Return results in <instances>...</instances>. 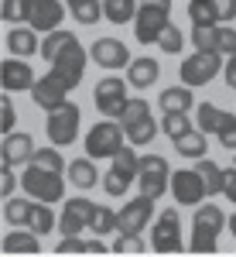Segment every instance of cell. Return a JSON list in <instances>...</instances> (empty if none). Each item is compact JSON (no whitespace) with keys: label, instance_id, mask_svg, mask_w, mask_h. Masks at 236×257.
I'll list each match as a JSON object with an SVG mask.
<instances>
[{"label":"cell","instance_id":"cell-21","mask_svg":"<svg viewBox=\"0 0 236 257\" xmlns=\"http://www.w3.org/2000/svg\"><path fill=\"white\" fill-rule=\"evenodd\" d=\"M4 250L7 254H38L41 250V233H35L31 226H14L4 237Z\"/></svg>","mask_w":236,"mask_h":257},{"label":"cell","instance_id":"cell-47","mask_svg":"<svg viewBox=\"0 0 236 257\" xmlns=\"http://www.w3.org/2000/svg\"><path fill=\"white\" fill-rule=\"evenodd\" d=\"M222 79L229 89H236V55H226V65H222Z\"/></svg>","mask_w":236,"mask_h":257},{"label":"cell","instance_id":"cell-16","mask_svg":"<svg viewBox=\"0 0 236 257\" xmlns=\"http://www.w3.org/2000/svg\"><path fill=\"white\" fill-rule=\"evenodd\" d=\"M89 59L103 65V69H123V65H130V52H127V45L120 38H96L93 41V48H89Z\"/></svg>","mask_w":236,"mask_h":257},{"label":"cell","instance_id":"cell-46","mask_svg":"<svg viewBox=\"0 0 236 257\" xmlns=\"http://www.w3.org/2000/svg\"><path fill=\"white\" fill-rule=\"evenodd\" d=\"M55 250H59V254H69V250H72V254H82V250H86V243H82L79 237H62V243L55 247Z\"/></svg>","mask_w":236,"mask_h":257},{"label":"cell","instance_id":"cell-25","mask_svg":"<svg viewBox=\"0 0 236 257\" xmlns=\"http://www.w3.org/2000/svg\"><path fill=\"white\" fill-rule=\"evenodd\" d=\"M195 172L202 175L205 192H209V196H222V185H226V168H219L216 161H209V158H198L195 161Z\"/></svg>","mask_w":236,"mask_h":257},{"label":"cell","instance_id":"cell-20","mask_svg":"<svg viewBox=\"0 0 236 257\" xmlns=\"http://www.w3.org/2000/svg\"><path fill=\"white\" fill-rule=\"evenodd\" d=\"M161 76V65H157L151 55H144V59H134L127 65V82L134 86V89H151Z\"/></svg>","mask_w":236,"mask_h":257},{"label":"cell","instance_id":"cell-12","mask_svg":"<svg viewBox=\"0 0 236 257\" xmlns=\"http://www.w3.org/2000/svg\"><path fill=\"white\" fill-rule=\"evenodd\" d=\"M151 213H154V199L144 192L130 202H123V209L117 213V233H144L151 223Z\"/></svg>","mask_w":236,"mask_h":257},{"label":"cell","instance_id":"cell-24","mask_svg":"<svg viewBox=\"0 0 236 257\" xmlns=\"http://www.w3.org/2000/svg\"><path fill=\"white\" fill-rule=\"evenodd\" d=\"M96 158H76V161H69V182L76 185V189H96Z\"/></svg>","mask_w":236,"mask_h":257},{"label":"cell","instance_id":"cell-42","mask_svg":"<svg viewBox=\"0 0 236 257\" xmlns=\"http://www.w3.org/2000/svg\"><path fill=\"white\" fill-rule=\"evenodd\" d=\"M127 189H130V178L120 175L117 168H110V172L103 175V192H106V196H123Z\"/></svg>","mask_w":236,"mask_h":257},{"label":"cell","instance_id":"cell-45","mask_svg":"<svg viewBox=\"0 0 236 257\" xmlns=\"http://www.w3.org/2000/svg\"><path fill=\"white\" fill-rule=\"evenodd\" d=\"M0 185H4V199L14 196V165H0Z\"/></svg>","mask_w":236,"mask_h":257},{"label":"cell","instance_id":"cell-14","mask_svg":"<svg viewBox=\"0 0 236 257\" xmlns=\"http://www.w3.org/2000/svg\"><path fill=\"white\" fill-rule=\"evenodd\" d=\"M171 196L178 206H198L209 192L195 168H178V172H171Z\"/></svg>","mask_w":236,"mask_h":257},{"label":"cell","instance_id":"cell-15","mask_svg":"<svg viewBox=\"0 0 236 257\" xmlns=\"http://www.w3.org/2000/svg\"><path fill=\"white\" fill-rule=\"evenodd\" d=\"M31 86H35V72H31V65L24 59L11 55V59L0 62V89L4 93H24Z\"/></svg>","mask_w":236,"mask_h":257},{"label":"cell","instance_id":"cell-22","mask_svg":"<svg viewBox=\"0 0 236 257\" xmlns=\"http://www.w3.org/2000/svg\"><path fill=\"white\" fill-rule=\"evenodd\" d=\"M229 120H233V113L219 110V106H212V103H198L195 106V127L202 131V134H219Z\"/></svg>","mask_w":236,"mask_h":257},{"label":"cell","instance_id":"cell-28","mask_svg":"<svg viewBox=\"0 0 236 257\" xmlns=\"http://www.w3.org/2000/svg\"><path fill=\"white\" fill-rule=\"evenodd\" d=\"M28 226L35 230V233H52L55 226H59V219H55V213H52V202H38L35 199V209H31V219H28Z\"/></svg>","mask_w":236,"mask_h":257},{"label":"cell","instance_id":"cell-51","mask_svg":"<svg viewBox=\"0 0 236 257\" xmlns=\"http://www.w3.org/2000/svg\"><path fill=\"white\" fill-rule=\"evenodd\" d=\"M65 4H69V7H76V4H82V0H65Z\"/></svg>","mask_w":236,"mask_h":257},{"label":"cell","instance_id":"cell-39","mask_svg":"<svg viewBox=\"0 0 236 257\" xmlns=\"http://www.w3.org/2000/svg\"><path fill=\"white\" fill-rule=\"evenodd\" d=\"M181 45H185V35H181V28H178V24H168V28L161 31V38H157V48H161L164 55H178V52H181Z\"/></svg>","mask_w":236,"mask_h":257},{"label":"cell","instance_id":"cell-50","mask_svg":"<svg viewBox=\"0 0 236 257\" xmlns=\"http://www.w3.org/2000/svg\"><path fill=\"white\" fill-rule=\"evenodd\" d=\"M229 230H233V237H236V213H233V219H229Z\"/></svg>","mask_w":236,"mask_h":257},{"label":"cell","instance_id":"cell-8","mask_svg":"<svg viewBox=\"0 0 236 257\" xmlns=\"http://www.w3.org/2000/svg\"><path fill=\"white\" fill-rule=\"evenodd\" d=\"M79 120H82L79 106L76 103H65V106H59V110L48 113L45 134H48V141H52L55 148H69V144L79 138Z\"/></svg>","mask_w":236,"mask_h":257},{"label":"cell","instance_id":"cell-31","mask_svg":"<svg viewBox=\"0 0 236 257\" xmlns=\"http://www.w3.org/2000/svg\"><path fill=\"white\" fill-rule=\"evenodd\" d=\"M192 45L198 52H219V24H192Z\"/></svg>","mask_w":236,"mask_h":257},{"label":"cell","instance_id":"cell-32","mask_svg":"<svg viewBox=\"0 0 236 257\" xmlns=\"http://www.w3.org/2000/svg\"><path fill=\"white\" fill-rule=\"evenodd\" d=\"M113 168H117L120 175H127L130 182L140 175V158H137V151H134V144L130 148H120L117 155H113Z\"/></svg>","mask_w":236,"mask_h":257},{"label":"cell","instance_id":"cell-40","mask_svg":"<svg viewBox=\"0 0 236 257\" xmlns=\"http://www.w3.org/2000/svg\"><path fill=\"white\" fill-rule=\"evenodd\" d=\"M31 161H35V165H41V168H52V172H65V161H62L59 148H38ZM31 161H28V165H31Z\"/></svg>","mask_w":236,"mask_h":257},{"label":"cell","instance_id":"cell-2","mask_svg":"<svg viewBox=\"0 0 236 257\" xmlns=\"http://www.w3.org/2000/svg\"><path fill=\"white\" fill-rule=\"evenodd\" d=\"M222 226H226V216H222V209L212 206V202H198L195 206V216H192V250L195 254H212L219 250V233H222Z\"/></svg>","mask_w":236,"mask_h":257},{"label":"cell","instance_id":"cell-33","mask_svg":"<svg viewBox=\"0 0 236 257\" xmlns=\"http://www.w3.org/2000/svg\"><path fill=\"white\" fill-rule=\"evenodd\" d=\"M69 14H72L79 24H96L99 18H106L103 0H82V4H76V7H69Z\"/></svg>","mask_w":236,"mask_h":257},{"label":"cell","instance_id":"cell-1","mask_svg":"<svg viewBox=\"0 0 236 257\" xmlns=\"http://www.w3.org/2000/svg\"><path fill=\"white\" fill-rule=\"evenodd\" d=\"M41 59L52 65V72H59L62 79L76 89L82 76H86V59L89 52L79 45V38L72 31H48V38H41Z\"/></svg>","mask_w":236,"mask_h":257},{"label":"cell","instance_id":"cell-43","mask_svg":"<svg viewBox=\"0 0 236 257\" xmlns=\"http://www.w3.org/2000/svg\"><path fill=\"white\" fill-rule=\"evenodd\" d=\"M14 120H18V113H14L11 93H4V96H0V131H4V134H14Z\"/></svg>","mask_w":236,"mask_h":257},{"label":"cell","instance_id":"cell-48","mask_svg":"<svg viewBox=\"0 0 236 257\" xmlns=\"http://www.w3.org/2000/svg\"><path fill=\"white\" fill-rule=\"evenodd\" d=\"M222 196L229 199V202H236V165H233V168H226V185H222Z\"/></svg>","mask_w":236,"mask_h":257},{"label":"cell","instance_id":"cell-3","mask_svg":"<svg viewBox=\"0 0 236 257\" xmlns=\"http://www.w3.org/2000/svg\"><path fill=\"white\" fill-rule=\"evenodd\" d=\"M168 24H171V0H144L134 18V35L140 45H157Z\"/></svg>","mask_w":236,"mask_h":257},{"label":"cell","instance_id":"cell-41","mask_svg":"<svg viewBox=\"0 0 236 257\" xmlns=\"http://www.w3.org/2000/svg\"><path fill=\"white\" fill-rule=\"evenodd\" d=\"M113 250H117V254H144L147 243H144L140 233H120V237L113 240Z\"/></svg>","mask_w":236,"mask_h":257},{"label":"cell","instance_id":"cell-38","mask_svg":"<svg viewBox=\"0 0 236 257\" xmlns=\"http://www.w3.org/2000/svg\"><path fill=\"white\" fill-rule=\"evenodd\" d=\"M161 131H164L171 141H178L181 134H188V131H192V120H188V113H164Z\"/></svg>","mask_w":236,"mask_h":257},{"label":"cell","instance_id":"cell-7","mask_svg":"<svg viewBox=\"0 0 236 257\" xmlns=\"http://www.w3.org/2000/svg\"><path fill=\"white\" fill-rule=\"evenodd\" d=\"M137 182H140V192L151 196L154 202L164 196V192H171V168H168V158H164V155H144V158H140Z\"/></svg>","mask_w":236,"mask_h":257},{"label":"cell","instance_id":"cell-11","mask_svg":"<svg viewBox=\"0 0 236 257\" xmlns=\"http://www.w3.org/2000/svg\"><path fill=\"white\" fill-rule=\"evenodd\" d=\"M127 82L117 79V76H106V79L96 82V89H93V103H96V110L103 113V117L117 120L120 110L127 106Z\"/></svg>","mask_w":236,"mask_h":257},{"label":"cell","instance_id":"cell-30","mask_svg":"<svg viewBox=\"0 0 236 257\" xmlns=\"http://www.w3.org/2000/svg\"><path fill=\"white\" fill-rule=\"evenodd\" d=\"M151 117V106H147V99H140V96H130L127 99V106L120 110V123H123V131L127 127H134V123H140V120H147Z\"/></svg>","mask_w":236,"mask_h":257},{"label":"cell","instance_id":"cell-4","mask_svg":"<svg viewBox=\"0 0 236 257\" xmlns=\"http://www.w3.org/2000/svg\"><path fill=\"white\" fill-rule=\"evenodd\" d=\"M21 185L24 192L38 202H62L65 196V182H62V172H52V168H41V165H28L24 175H21Z\"/></svg>","mask_w":236,"mask_h":257},{"label":"cell","instance_id":"cell-26","mask_svg":"<svg viewBox=\"0 0 236 257\" xmlns=\"http://www.w3.org/2000/svg\"><path fill=\"white\" fill-rule=\"evenodd\" d=\"M205 138H209V134H202L198 127H192L188 134H181V138L175 141L178 155H181V158H192V161L205 158Z\"/></svg>","mask_w":236,"mask_h":257},{"label":"cell","instance_id":"cell-29","mask_svg":"<svg viewBox=\"0 0 236 257\" xmlns=\"http://www.w3.org/2000/svg\"><path fill=\"white\" fill-rule=\"evenodd\" d=\"M103 11H106V21L127 24L137 18V0H103Z\"/></svg>","mask_w":236,"mask_h":257},{"label":"cell","instance_id":"cell-49","mask_svg":"<svg viewBox=\"0 0 236 257\" xmlns=\"http://www.w3.org/2000/svg\"><path fill=\"white\" fill-rule=\"evenodd\" d=\"M86 250H96V254H103V250H106V243H103V240H89V243H86Z\"/></svg>","mask_w":236,"mask_h":257},{"label":"cell","instance_id":"cell-23","mask_svg":"<svg viewBox=\"0 0 236 257\" xmlns=\"http://www.w3.org/2000/svg\"><path fill=\"white\" fill-rule=\"evenodd\" d=\"M195 106V96H192V86H168L164 93H161V110L164 113H188Z\"/></svg>","mask_w":236,"mask_h":257},{"label":"cell","instance_id":"cell-44","mask_svg":"<svg viewBox=\"0 0 236 257\" xmlns=\"http://www.w3.org/2000/svg\"><path fill=\"white\" fill-rule=\"evenodd\" d=\"M216 138H219V148H226V151H236V117L229 120L222 131H219Z\"/></svg>","mask_w":236,"mask_h":257},{"label":"cell","instance_id":"cell-19","mask_svg":"<svg viewBox=\"0 0 236 257\" xmlns=\"http://www.w3.org/2000/svg\"><path fill=\"white\" fill-rule=\"evenodd\" d=\"M4 41H7L11 55H18V59H31V55L41 48L38 31H35V28H18V24L7 31V38H4Z\"/></svg>","mask_w":236,"mask_h":257},{"label":"cell","instance_id":"cell-36","mask_svg":"<svg viewBox=\"0 0 236 257\" xmlns=\"http://www.w3.org/2000/svg\"><path fill=\"white\" fill-rule=\"evenodd\" d=\"M188 18H192V24H219L212 0H188Z\"/></svg>","mask_w":236,"mask_h":257},{"label":"cell","instance_id":"cell-5","mask_svg":"<svg viewBox=\"0 0 236 257\" xmlns=\"http://www.w3.org/2000/svg\"><path fill=\"white\" fill-rule=\"evenodd\" d=\"M222 65H226V55H219V52H198L195 48V55H188L178 65V76H181L185 86L195 89V86H209L222 72Z\"/></svg>","mask_w":236,"mask_h":257},{"label":"cell","instance_id":"cell-9","mask_svg":"<svg viewBox=\"0 0 236 257\" xmlns=\"http://www.w3.org/2000/svg\"><path fill=\"white\" fill-rule=\"evenodd\" d=\"M69 89H72V86L62 79L59 72H48V76L35 79V86H31V99H35L38 110L52 113V110H59V106L69 103Z\"/></svg>","mask_w":236,"mask_h":257},{"label":"cell","instance_id":"cell-6","mask_svg":"<svg viewBox=\"0 0 236 257\" xmlns=\"http://www.w3.org/2000/svg\"><path fill=\"white\" fill-rule=\"evenodd\" d=\"M123 134H127V131H123L120 120H110V117L99 120L96 127L86 134V155L96 158V161L99 158H113L120 148H123Z\"/></svg>","mask_w":236,"mask_h":257},{"label":"cell","instance_id":"cell-13","mask_svg":"<svg viewBox=\"0 0 236 257\" xmlns=\"http://www.w3.org/2000/svg\"><path fill=\"white\" fill-rule=\"evenodd\" d=\"M96 213V202H89L86 196H76L65 202V209H62L59 216V230L62 237H79L82 230H89V219Z\"/></svg>","mask_w":236,"mask_h":257},{"label":"cell","instance_id":"cell-35","mask_svg":"<svg viewBox=\"0 0 236 257\" xmlns=\"http://www.w3.org/2000/svg\"><path fill=\"white\" fill-rule=\"evenodd\" d=\"M0 18L7 24H21L31 18V0H0Z\"/></svg>","mask_w":236,"mask_h":257},{"label":"cell","instance_id":"cell-18","mask_svg":"<svg viewBox=\"0 0 236 257\" xmlns=\"http://www.w3.org/2000/svg\"><path fill=\"white\" fill-rule=\"evenodd\" d=\"M35 138L31 134H4L0 141V165H28L35 158Z\"/></svg>","mask_w":236,"mask_h":257},{"label":"cell","instance_id":"cell-37","mask_svg":"<svg viewBox=\"0 0 236 257\" xmlns=\"http://www.w3.org/2000/svg\"><path fill=\"white\" fill-rule=\"evenodd\" d=\"M89 230H93L96 237L113 233V230H117V213H113L110 206H96V213H93V219H89Z\"/></svg>","mask_w":236,"mask_h":257},{"label":"cell","instance_id":"cell-34","mask_svg":"<svg viewBox=\"0 0 236 257\" xmlns=\"http://www.w3.org/2000/svg\"><path fill=\"white\" fill-rule=\"evenodd\" d=\"M154 138H157V123L151 117L140 120V123H134V127H127V141H130L134 148H147Z\"/></svg>","mask_w":236,"mask_h":257},{"label":"cell","instance_id":"cell-17","mask_svg":"<svg viewBox=\"0 0 236 257\" xmlns=\"http://www.w3.org/2000/svg\"><path fill=\"white\" fill-rule=\"evenodd\" d=\"M62 18H65V7H62L59 0H31V18H28V24H31L38 35L59 31Z\"/></svg>","mask_w":236,"mask_h":257},{"label":"cell","instance_id":"cell-27","mask_svg":"<svg viewBox=\"0 0 236 257\" xmlns=\"http://www.w3.org/2000/svg\"><path fill=\"white\" fill-rule=\"evenodd\" d=\"M31 209H35V199L28 202V199H4V219L11 223V226H28V219H31Z\"/></svg>","mask_w":236,"mask_h":257},{"label":"cell","instance_id":"cell-10","mask_svg":"<svg viewBox=\"0 0 236 257\" xmlns=\"http://www.w3.org/2000/svg\"><path fill=\"white\" fill-rule=\"evenodd\" d=\"M151 247L157 254H178L185 243H181V219H178V209H164L157 223L151 226Z\"/></svg>","mask_w":236,"mask_h":257}]
</instances>
